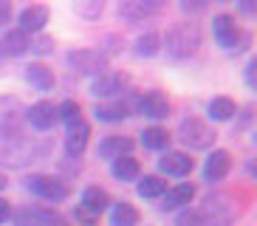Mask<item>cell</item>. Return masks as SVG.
Wrapping results in <instances>:
<instances>
[{
	"mask_svg": "<svg viewBox=\"0 0 257 226\" xmlns=\"http://www.w3.org/2000/svg\"><path fill=\"white\" fill-rule=\"evenodd\" d=\"M142 144L147 150H164L167 144H170V133L164 128H147L142 133Z\"/></svg>",
	"mask_w": 257,
	"mask_h": 226,
	"instance_id": "cell-23",
	"label": "cell"
},
{
	"mask_svg": "<svg viewBox=\"0 0 257 226\" xmlns=\"http://www.w3.org/2000/svg\"><path fill=\"white\" fill-rule=\"evenodd\" d=\"M234 110H237V105H234L229 96H215V99L209 102V116H212V119H218V122L232 119Z\"/></svg>",
	"mask_w": 257,
	"mask_h": 226,
	"instance_id": "cell-24",
	"label": "cell"
},
{
	"mask_svg": "<svg viewBox=\"0 0 257 226\" xmlns=\"http://www.w3.org/2000/svg\"><path fill=\"white\" fill-rule=\"evenodd\" d=\"M31 48H34V51H40V54H46L48 48H51V40H48V37H43L37 45H31Z\"/></svg>",
	"mask_w": 257,
	"mask_h": 226,
	"instance_id": "cell-32",
	"label": "cell"
},
{
	"mask_svg": "<svg viewBox=\"0 0 257 226\" xmlns=\"http://www.w3.org/2000/svg\"><path fill=\"white\" fill-rule=\"evenodd\" d=\"M26 187L34 192V195L46 198V201H62V198H68V187L62 184V181L51 178V175H31L26 181Z\"/></svg>",
	"mask_w": 257,
	"mask_h": 226,
	"instance_id": "cell-5",
	"label": "cell"
},
{
	"mask_svg": "<svg viewBox=\"0 0 257 226\" xmlns=\"http://www.w3.org/2000/svg\"><path fill=\"white\" fill-rule=\"evenodd\" d=\"M110 223L113 226H136L139 223V209L127 201L116 203L113 209H110Z\"/></svg>",
	"mask_w": 257,
	"mask_h": 226,
	"instance_id": "cell-20",
	"label": "cell"
},
{
	"mask_svg": "<svg viewBox=\"0 0 257 226\" xmlns=\"http://www.w3.org/2000/svg\"><path fill=\"white\" fill-rule=\"evenodd\" d=\"M46 223H60L57 215L43 209H20L17 212V226H46Z\"/></svg>",
	"mask_w": 257,
	"mask_h": 226,
	"instance_id": "cell-21",
	"label": "cell"
},
{
	"mask_svg": "<svg viewBox=\"0 0 257 226\" xmlns=\"http://www.w3.org/2000/svg\"><path fill=\"white\" fill-rule=\"evenodd\" d=\"M57 119H62L68 128H74L76 122H82V107L76 105L74 99H68V102H62V105L57 107Z\"/></svg>",
	"mask_w": 257,
	"mask_h": 226,
	"instance_id": "cell-26",
	"label": "cell"
},
{
	"mask_svg": "<svg viewBox=\"0 0 257 226\" xmlns=\"http://www.w3.org/2000/svg\"><path fill=\"white\" fill-rule=\"evenodd\" d=\"M130 150H133V142L127 136H107L105 142H99V156L110 158V161H116L121 156H130Z\"/></svg>",
	"mask_w": 257,
	"mask_h": 226,
	"instance_id": "cell-12",
	"label": "cell"
},
{
	"mask_svg": "<svg viewBox=\"0 0 257 226\" xmlns=\"http://www.w3.org/2000/svg\"><path fill=\"white\" fill-rule=\"evenodd\" d=\"M12 110H20V102H17V99H0V133L9 128Z\"/></svg>",
	"mask_w": 257,
	"mask_h": 226,
	"instance_id": "cell-29",
	"label": "cell"
},
{
	"mask_svg": "<svg viewBox=\"0 0 257 226\" xmlns=\"http://www.w3.org/2000/svg\"><path fill=\"white\" fill-rule=\"evenodd\" d=\"M130 85V76L121 74V71H105L93 79L91 93L93 96H113V93H121V90Z\"/></svg>",
	"mask_w": 257,
	"mask_h": 226,
	"instance_id": "cell-6",
	"label": "cell"
},
{
	"mask_svg": "<svg viewBox=\"0 0 257 226\" xmlns=\"http://www.w3.org/2000/svg\"><path fill=\"white\" fill-rule=\"evenodd\" d=\"M88 136H91V128L85 122H76L74 128H68V139H65V147H68L71 156H82L85 144H88Z\"/></svg>",
	"mask_w": 257,
	"mask_h": 226,
	"instance_id": "cell-16",
	"label": "cell"
},
{
	"mask_svg": "<svg viewBox=\"0 0 257 226\" xmlns=\"http://www.w3.org/2000/svg\"><path fill=\"white\" fill-rule=\"evenodd\" d=\"M192 167H195V161H192L189 156H184V153H167L164 158H159V170L167 173V175H175V178L189 175Z\"/></svg>",
	"mask_w": 257,
	"mask_h": 226,
	"instance_id": "cell-11",
	"label": "cell"
},
{
	"mask_svg": "<svg viewBox=\"0 0 257 226\" xmlns=\"http://www.w3.org/2000/svg\"><path fill=\"white\" fill-rule=\"evenodd\" d=\"M212 31H215V40H218L223 48H237V40H240V31H237V26H234V17L229 15H218L215 20H212Z\"/></svg>",
	"mask_w": 257,
	"mask_h": 226,
	"instance_id": "cell-9",
	"label": "cell"
},
{
	"mask_svg": "<svg viewBox=\"0 0 257 226\" xmlns=\"http://www.w3.org/2000/svg\"><path fill=\"white\" fill-rule=\"evenodd\" d=\"M107 203H110V195H107L105 189H99V187H88L82 192V206L91 215H99V212H105L107 209Z\"/></svg>",
	"mask_w": 257,
	"mask_h": 226,
	"instance_id": "cell-19",
	"label": "cell"
},
{
	"mask_svg": "<svg viewBox=\"0 0 257 226\" xmlns=\"http://www.w3.org/2000/svg\"><path fill=\"white\" fill-rule=\"evenodd\" d=\"M29 79H31V85L37 90H51L54 88V71L48 65H43V62H34V65H29Z\"/></svg>",
	"mask_w": 257,
	"mask_h": 226,
	"instance_id": "cell-22",
	"label": "cell"
},
{
	"mask_svg": "<svg viewBox=\"0 0 257 226\" xmlns=\"http://www.w3.org/2000/svg\"><path fill=\"white\" fill-rule=\"evenodd\" d=\"M229 170H232V156H229L226 150H215L209 158H206V164H204V178L212 184V181L226 178Z\"/></svg>",
	"mask_w": 257,
	"mask_h": 226,
	"instance_id": "cell-10",
	"label": "cell"
},
{
	"mask_svg": "<svg viewBox=\"0 0 257 226\" xmlns=\"http://www.w3.org/2000/svg\"><path fill=\"white\" fill-rule=\"evenodd\" d=\"M3 187H6V178H3V175H0V189H3Z\"/></svg>",
	"mask_w": 257,
	"mask_h": 226,
	"instance_id": "cell-35",
	"label": "cell"
},
{
	"mask_svg": "<svg viewBox=\"0 0 257 226\" xmlns=\"http://www.w3.org/2000/svg\"><path fill=\"white\" fill-rule=\"evenodd\" d=\"M159 12H161L159 0H124V3H119V17L127 23H139L150 15H159Z\"/></svg>",
	"mask_w": 257,
	"mask_h": 226,
	"instance_id": "cell-7",
	"label": "cell"
},
{
	"mask_svg": "<svg viewBox=\"0 0 257 226\" xmlns=\"http://www.w3.org/2000/svg\"><path fill=\"white\" fill-rule=\"evenodd\" d=\"M65 62L76 74H102V68L107 62V54L96 51V48H79V51L65 54Z\"/></svg>",
	"mask_w": 257,
	"mask_h": 226,
	"instance_id": "cell-3",
	"label": "cell"
},
{
	"mask_svg": "<svg viewBox=\"0 0 257 226\" xmlns=\"http://www.w3.org/2000/svg\"><path fill=\"white\" fill-rule=\"evenodd\" d=\"M6 218H9V201H3V198H0V223H3Z\"/></svg>",
	"mask_w": 257,
	"mask_h": 226,
	"instance_id": "cell-33",
	"label": "cell"
},
{
	"mask_svg": "<svg viewBox=\"0 0 257 226\" xmlns=\"http://www.w3.org/2000/svg\"><path fill=\"white\" fill-rule=\"evenodd\" d=\"M175 226H206V223H204V215L201 212H184Z\"/></svg>",
	"mask_w": 257,
	"mask_h": 226,
	"instance_id": "cell-30",
	"label": "cell"
},
{
	"mask_svg": "<svg viewBox=\"0 0 257 226\" xmlns=\"http://www.w3.org/2000/svg\"><path fill=\"white\" fill-rule=\"evenodd\" d=\"M127 116V107L121 102H113V105H96V119L99 122H121Z\"/></svg>",
	"mask_w": 257,
	"mask_h": 226,
	"instance_id": "cell-27",
	"label": "cell"
},
{
	"mask_svg": "<svg viewBox=\"0 0 257 226\" xmlns=\"http://www.w3.org/2000/svg\"><path fill=\"white\" fill-rule=\"evenodd\" d=\"M167 192V181H161L159 175H144V181H139V195L142 198H159Z\"/></svg>",
	"mask_w": 257,
	"mask_h": 226,
	"instance_id": "cell-25",
	"label": "cell"
},
{
	"mask_svg": "<svg viewBox=\"0 0 257 226\" xmlns=\"http://www.w3.org/2000/svg\"><path fill=\"white\" fill-rule=\"evenodd\" d=\"M136 110L142 116H150V119H164V116H170V102H167L164 93L150 90V93L136 99Z\"/></svg>",
	"mask_w": 257,
	"mask_h": 226,
	"instance_id": "cell-8",
	"label": "cell"
},
{
	"mask_svg": "<svg viewBox=\"0 0 257 226\" xmlns=\"http://www.w3.org/2000/svg\"><path fill=\"white\" fill-rule=\"evenodd\" d=\"M29 122L37 130H48L54 122H57V107H54L51 102H37V105H31V110H29Z\"/></svg>",
	"mask_w": 257,
	"mask_h": 226,
	"instance_id": "cell-13",
	"label": "cell"
},
{
	"mask_svg": "<svg viewBox=\"0 0 257 226\" xmlns=\"http://www.w3.org/2000/svg\"><path fill=\"white\" fill-rule=\"evenodd\" d=\"M48 23V9L46 6H29L20 12V31H40Z\"/></svg>",
	"mask_w": 257,
	"mask_h": 226,
	"instance_id": "cell-15",
	"label": "cell"
},
{
	"mask_svg": "<svg viewBox=\"0 0 257 226\" xmlns=\"http://www.w3.org/2000/svg\"><path fill=\"white\" fill-rule=\"evenodd\" d=\"M201 45V29L195 23H178L167 31V54L170 57H189V54L198 51Z\"/></svg>",
	"mask_w": 257,
	"mask_h": 226,
	"instance_id": "cell-1",
	"label": "cell"
},
{
	"mask_svg": "<svg viewBox=\"0 0 257 226\" xmlns=\"http://www.w3.org/2000/svg\"><path fill=\"white\" fill-rule=\"evenodd\" d=\"M29 48H31V43H29V34H26V31H6V37L0 43V51L12 54V57H20V54H26Z\"/></svg>",
	"mask_w": 257,
	"mask_h": 226,
	"instance_id": "cell-18",
	"label": "cell"
},
{
	"mask_svg": "<svg viewBox=\"0 0 257 226\" xmlns=\"http://www.w3.org/2000/svg\"><path fill=\"white\" fill-rule=\"evenodd\" d=\"M195 198V187L192 184H178V187L167 189L164 192V203H161V209H175V206H184V203H189Z\"/></svg>",
	"mask_w": 257,
	"mask_h": 226,
	"instance_id": "cell-14",
	"label": "cell"
},
{
	"mask_svg": "<svg viewBox=\"0 0 257 226\" xmlns=\"http://www.w3.org/2000/svg\"><path fill=\"white\" fill-rule=\"evenodd\" d=\"M178 139L187 147H192V150H209L212 144H215V130L206 122L195 119V116H187L178 125Z\"/></svg>",
	"mask_w": 257,
	"mask_h": 226,
	"instance_id": "cell-2",
	"label": "cell"
},
{
	"mask_svg": "<svg viewBox=\"0 0 257 226\" xmlns=\"http://www.w3.org/2000/svg\"><path fill=\"white\" fill-rule=\"evenodd\" d=\"M181 9L184 12H198V9H204L201 3H181Z\"/></svg>",
	"mask_w": 257,
	"mask_h": 226,
	"instance_id": "cell-34",
	"label": "cell"
},
{
	"mask_svg": "<svg viewBox=\"0 0 257 226\" xmlns=\"http://www.w3.org/2000/svg\"><path fill=\"white\" fill-rule=\"evenodd\" d=\"M159 51H161V37L159 34H144V37H139V43H136L139 57H156Z\"/></svg>",
	"mask_w": 257,
	"mask_h": 226,
	"instance_id": "cell-28",
	"label": "cell"
},
{
	"mask_svg": "<svg viewBox=\"0 0 257 226\" xmlns=\"http://www.w3.org/2000/svg\"><path fill=\"white\" fill-rule=\"evenodd\" d=\"M204 215L206 226H229L234 220V206L226 195H209L204 203Z\"/></svg>",
	"mask_w": 257,
	"mask_h": 226,
	"instance_id": "cell-4",
	"label": "cell"
},
{
	"mask_svg": "<svg viewBox=\"0 0 257 226\" xmlns=\"http://www.w3.org/2000/svg\"><path fill=\"white\" fill-rule=\"evenodd\" d=\"M0 54H3V51H0Z\"/></svg>",
	"mask_w": 257,
	"mask_h": 226,
	"instance_id": "cell-36",
	"label": "cell"
},
{
	"mask_svg": "<svg viewBox=\"0 0 257 226\" xmlns=\"http://www.w3.org/2000/svg\"><path fill=\"white\" fill-rule=\"evenodd\" d=\"M110 173H113V178H119V181H136L139 173H142V167H139V158L121 156L110 164Z\"/></svg>",
	"mask_w": 257,
	"mask_h": 226,
	"instance_id": "cell-17",
	"label": "cell"
},
{
	"mask_svg": "<svg viewBox=\"0 0 257 226\" xmlns=\"http://www.w3.org/2000/svg\"><path fill=\"white\" fill-rule=\"evenodd\" d=\"M76 12H79V15H85V17H96L99 12H102V3H76Z\"/></svg>",
	"mask_w": 257,
	"mask_h": 226,
	"instance_id": "cell-31",
	"label": "cell"
}]
</instances>
